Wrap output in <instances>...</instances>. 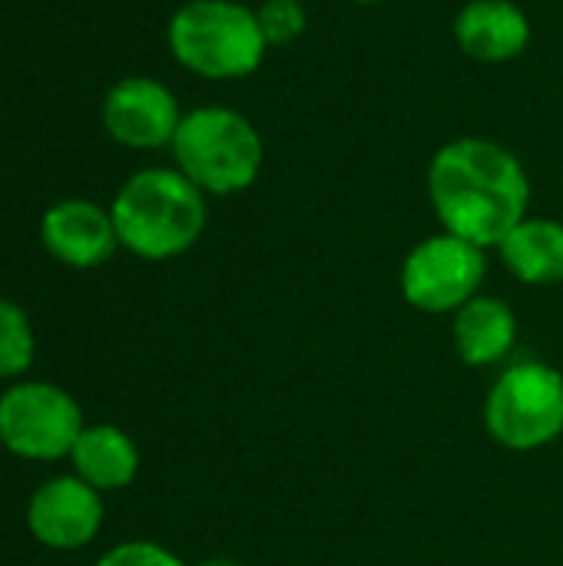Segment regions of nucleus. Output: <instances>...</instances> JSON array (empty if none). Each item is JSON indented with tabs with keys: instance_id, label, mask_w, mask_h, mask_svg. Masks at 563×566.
<instances>
[{
	"instance_id": "obj_5",
	"label": "nucleus",
	"mask_w": 563,
	"mask_h": 566,
	"mask_svg": "<svg viewBox=\"0 0 563 566\" xmlns=\"http://www.w3.org/2000/svg\"><path fill=\"white\" fill-rule=\"evenodd\" d=\"M484 428L508 451H541L563 434V375L548 361L508 365L484 398Z\"/></svg>"
},
{
	"instance_id": "obj_15",
	"label": "nucleus",
	"mask_w": 563,
	"mask_h": 566,
	"mask_svg": "<svg viewBox=\"0 0 563 566\" xmlns=\"http://www.w3.org/2000/svg\"><path fill=\"white\" fill-rule=\"evenodd\" d=\"M37 332L23 305L0 298V381H20L33 368Z\"/></svg>"
},
{
	"instance_id": "obj_4",
	"label": "nucleus",
	"mask_w": 563,
	"mask_h": 566,
	"mask_svg": "<svg viewBox=\"0 0 563 566\" xmlns=\"http://www.w3.org/2000/svg\"><path fill=\"white\" fill-rule=\"evenodd\" d=\"M169 149L173 166L206 196H239L252 189L265 163V143L256 123L219 103L183 113Z\"/></svg>"
},
{
	"instance_id": "obj_9",
	"label": "nucleus",
	"mask_w": 563,
	"mask_h": 566,
	"mask_svg": "<svg viewBox=\"0 0 563 566\" xmlns=\"http://www.w3.org/2000/svg\"><path fill=\"white\" fill-rule=\"evenodd\" d=\"M103 494L80 481L73 471L43 481L27 501L30 537L56 554H73L90 547L103 531Z\"/></svg>"
},
{
	"instance_id": "obj_7",
	"label": "nucleus",
	"mask_w": 563,
	"mask_h": 566,
	"mask_svg": "<svg viewBox=\"0 0 563 566\" xmlns=\"http://www.w3.org/2000/svg\"><path fill=\"white\" fill-rule=\"evenodd\" d=\"M484 279L488 249L441 229L405 255L398 282L411 308L425 315H455L461 305L481 295Z\"/></svg>"
},
{
	"instance_id": "obj_11",
	"label": "nucleus",
	"mask_w": 563,
	"mask_h": 566,
	"mask_svg": "<svg viewBox=\"0 0 563 566\" xmlns=\"http://www.w3.org/2000/svg\"><path fill=\"white\" fill-rule=\"evenodd\" d=\"M534 36L528 10L514 0H468L455 17V43L478 63H511Z\"/></svg>"
},
{
	"instance_id": "obj_8",
	"label": "nucleus",
	"mask_w": 563,
	"mask_h": 566,
	"mask_svg": "<svg viewBox=\"0 0 563 566\" xmlns=\"http://www.w3.org/2000/svg\"><path fill=\"white\" fill-rule=\"evenodd\" d=\"M100 119L113 143L149 153L173 146V136L183 123V106L163 80L133 73L106 90L100 103Z\"/></svg>"
},
{
	"instance_id": "obj_17",
	"label": "nucleus",
	"mask_w": 563,
	"mask_h": 566,
	"mask_svg": "<svg viewBox=\"0 0 563 566\" xmlns=\"http://www.w3.org/2000/svg\"><path fill=\"white\" fill-rule=\"evenodd\" d=\"M96 566H186L173 551L156 541H123L110 547Z\"/></svg>"
},
{
	"instance_id": "obj_10",
	"label": "nucleus",
	"mask_w": 563,
	"mask_h": 566,
	"mask_svg": "<svg viewBox=\"0 0 563 566\" xmlns=\"http://www.w3.org/2000/svg\"><path fill=\"white\" fill-rule=\"evenodd\" d=\"M43 249L66 269H100L119 252L110 206L93 199H60L40 219Z\"/></svg>"
},
{
	"instance_id": "obj_18",
	"label": "nucleus",
	"mask_w": 563,
	"mask_h": 566,
	"mask_svg": "<svg viewBox=\"0 0 563 566\" xmlns=\"http://www.w3.org/2000/svg\"><path fill=\"white\" fill-rule=\"evenodd\" d=\"M199 566H242V564H236V560H206V564H199Z\"/></svg>"
},
{
	"instance_id": "obj_19",
	"label": "nucleus",
	"mask_w": 563,
	"mask_h": 566,
	"mask_svg": "<svg viewBox=\"0 0 563 566\" xmlns=\"http://www.w3.org/2000/svg\"><path fill=\"white\" fill-rule=\"evenodd\" d=\"M352 3H362V7H375V3H385V0H352Z\"/></svg>"
},
{
	"instance_id": "obj_1",
	"label": "nucleus",
	"mask_w": 563,
	"mask_h": 566,
	"mask_svg": "<svg viewBox=\"0 0 563 566\" xmlns=\"http://www.w3.org/2000/svg\"><path fill=\"white\" fill-rule=\"evenodd\" d=\"M428 199L445 232L498 249L531 212V176L514 149L458 136L428 163Z\"/></svg>"
},
{
	"instance_id": "obj_16",
	"label": "nucleus",
	"mask_w": 563,
	"mask_h": 566,
	"mask_svg": "<svg viewBox=\"0 0 563 566\" xmlns=\"http://www.w3.org/2000/svg\"><path fill=\"white\" fill-rule=\"evenodd\" d=\"M256 17H259L269 50L289 46L309 30V10L302 0H262L256 7Z\"/></svg>"
},
{
	"instance_id": "obj_3",
	"label": "nucleus",
	"mask_w": 563,
	"mask_h": 566,
	"mask_svg": "<svg viewBox=\"0 0 563 566\" xmlns=\"http://www.w3.org/2000/svg\"><path fill=\"white\" fill-rule=\"evenodd\" d=\"M166 46L183 70L209 83L246 80L269 56L256 7L242 0L179 3L166 23Z\"/></svg>"
},
{
	"instance_id": "obj_12",
	"label": "nucleus",
	"mask_w": 563,
	"mask_h": 566,
	"mask_svg": "<svg viewBox=\"0 0 563 566\" xmlns=\"http://www.w3.org/2000/svg\"><path fill=\"white\" fill-rule=\"evenodd\" d=\"M455 348L468 368H494L518 345V315L498 295H475L455 312Z\"/></svg>"
},
{
	"instance_id": "obj_6",
	"label": "nucleus",
	"mask_w": 563,
	"mask_h": 566,
	"mask_svg": "<svg viewBox=\"0 0 563 566\" xmlns=\"http://www.w3.org/2000/svg\"><path fill=\"white\" fill-rule=\"evenodd\" d=\"M86 428L80 401L53 381H10L0 391V448L20 461H66Z\"/></svg>"
},
{
	"instance_id": "obj_14",
	"label": "nucleus",
	"mask_w": 563,
	"mask_h": 566,
	"mask_svg": "<svg viewBox=\"0 0 563 566\" xmlns=\"http://www.w3.org/2000/svg\"><path fill=\"white\" fill-rule=\"evenodd\" d=\"M508 272L534 289L561 285L563 282V222L548 216L521 219L508 239L498 245Z\"/></svg>"
},
{
	"instance_id": "obj_13",
	"label": "nucleus",
	"mask_w": 563,
	"mask_h": 566,
	"mask_svg": "<svg viewBox=\"0 0 563 566\" xmlns=\"http://www.w3.org/2000/svg\"><path fill=\"white\" fill-rule=\"evenodd\" d=\"M66 461L73 474L100 494L123 491L139 474V448L116 424H86Z\"/></svg>"
},
{
	"instance_id": "obj_2",
	"label": "nucleus",
	"mask_w": 563,
	"mask_h": 566,
	"mask_svg": "<svg viewBox=\"0 0 563 566\" xmlns=\"http://www.w3.org/2000/svg\"><path fill=\"white\" fill-rule=\"evenodd\" d=\"M206 199L209 196L176 166H146L133 172L110 202L119 249L143 262L186 255L206 232Z\"/></svg>"
}]
</instances>
